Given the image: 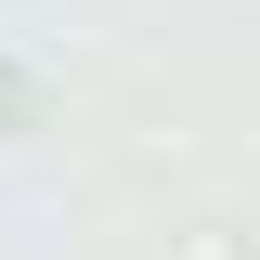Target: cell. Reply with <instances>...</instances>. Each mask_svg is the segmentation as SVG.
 <instances>
[{
  "label": "cell",
  "mask_w": 260,
  "mask_h": 260,
  "mask_svg": "<svg viewBox=\"0 0 260 260\" xmlns=\"http://www.w3.org/2000/svg\"><path fill=\"white\" fill-rule=\"evenodd\" d=\"M0 104H13V78H0Z\"/></svg>",
  "instance_id": "6da1fadb"
}]
</instances>
